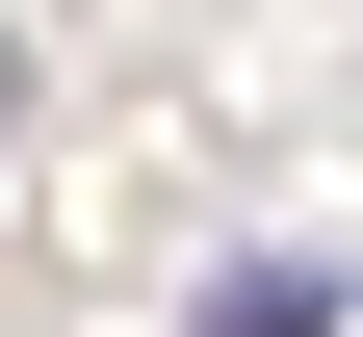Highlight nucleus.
Wrapping results in <instances>:
<instances>
[{"label": "nucleus", "mask_w": 363, "mask_h": 337, "mask_svg": "<svg viewBox=\"0 0 363 337\" xmlns=\"http://www.w3.org/2000/svg\"><path fill=\"white\" fill-rule=\"evenodd\" d=\"M0 130H26V53H0Z\"/></svg>", "instance_id": "obj_2"}, {"label": "nucleus", "mask_w": 363, "mask_h": 337, "mask_svg": "<svg viewBox=\"0 0 363 337\" xmlns=\"http://www.w3.org/2000/svg\"><path fill=\"white\" fill-rule=\"evenodd\" d=\"M208 337H337V260H286V233H259V260H208Z\"/></svg>", "instance_id": "obj_1"}]
</instances>
